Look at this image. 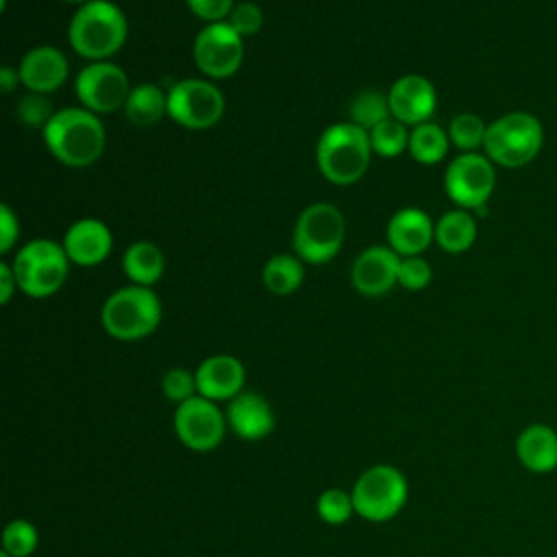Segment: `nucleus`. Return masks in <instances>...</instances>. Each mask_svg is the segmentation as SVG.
I'll use <instances>...</instances> for the list:
<instances>
[{
  "label": "nucleus",
  "instance_id": "f257e3e1",
  "mask_svg": "<svg viewBox=\"0 0 557 557\" xmlns=\"http://www.w3.org/2000/svg\"><path fill=\"white\" fill-rule=\"evenodd\" d=\"M41 131L48 152L67 168H89L104 152L107 133L100 115L85 107L54 111Z\"/></svg>",
  "mask_w": 557,
  "mask_h": 557
},
{
  "label": "nucleus",
  "instance_id": "f03ea898",
  "mask_svg": "<svg viewBox=\"0 0 557 557\" xmlns=\"http://www.w3.org/2000/svg\"><path fill=\"white\" fill-rule=\"evenodd\" d=\"M126 35V15L111 0H91L78 7L67 24L72 50L87 61H109L122 50Z\"/></svg>",
  "mask_w": 557,
  "mask_h": 557
},
{
  "label": "nucleus",
  "instance_id": "7ed1b4c3",
  "mask_svg": "<svg viewBox=\"0 0 557 557\" xmlns=\"http://www.w3.org/2000/svg\"><path fill=\"white\" fill-rule=\"evenodd\" d=\"M368 131L352 122H335L326 126L315 146V161L320 174L333 185L357 183L372 159Z\"/></svg>",
  "mask_w": 557,
  "mask_h": 557
},
{
  "label": "nucleus",
  "instance_id": "20e7f679",
  "mask_svg": "<svg viewBox=\"0 0 557 557\" xmlns=\"http://www.w3.org/2000/svg\"><path fill=\"white\" fill-rule=\"evenodd\" d=\"M100 324L113 339L137 342L157 331L161 324V300L144 285L115 289L100 309Z\"/></svg>",
  "mask_w": 557,
  "mask_h": 557
},
{
  "label": "nucleus",
  "instance_id": "39448f33",
  "mask_svg": "<svg viewBox=\"0 0 557 557\" xmlns=\"http://www.w3.org/2000/svg\"><path fill=\"white\" fill-rule=\"evenodd\" d=\"M544 146L542 122L527 111H509L487 124L483 150L500 168L518 170L531 163Z\"/></svg>",
  "mask_w": 557,
  "mask_h": 557
},
{
  "label": "nucleus",
  "instance_id": "423d86ee",
  "mask_svg": "<svg viewBox=\"0 0 557 557\" xmlns=\"http://www.w3.org/2000/svg\"><path fill=\"white\" fill-rule=\"evenodd\" d=\"M11 268L22 294L30 298H48L65 285L70 259L61 244L39 237L15 252Z\"/></svg>",
  "mask_w": 557,
  "mask_h": 557
},
{
  "label": "nucleus",
  "instance_id": "0eeeda50",
  "mask_svg": "<svg viewBox=\"0 0 557 557\" xmlns=\"http://www.w3.org/2000/svg\"><path fill=\"white\" fill-rule=\"evenodd\" d=\"M346 237L344 213L331 202H313L300 211L292 233V248L305 263H326L342 250Z\"/></svg>",
  "mask_w": 557,
  "mask_h": 557
},
{
  "label": "nucleus",
  "instance_id": "6e6552de",
  "mask_svg": "<svg viewBox=\"0 0 557 557\" xmlns=\"http://www.w3.org/2000/svg\"><path fill=\"white\" fill-rule=\"evenodd\" d=\"M350 496L357 516L368 522H387L405 507L409 485L396 466L376 463L357 476Z\"/></svg>",
  "mask_w": 557,
  "mask_h": 557
},
{
  "label": "nucleus",
  "instance_id": "1a4fd4ad",
  "mask_svg": "<svg viewBox=\"0 0 557 557\" xmlns=\"http://www.w3.org/2000/svg\"><path fill=\"white\" fill-rule=\"evenodd\" d=\"M224 107L222 91L207 78H181L168 89V117L189 131L215 126Z\"/></svg>",
  "mask_w": 557,
  "mask_h": 557
},
{
  "label": "nucleus",
  "instance_id": "9d476101",
  "mask_svg": "<svg viewBox=\"0 0 557 557\" xmlns=\"http://www.w3.org/2000/svg\"><path fill=\"white\" fill-rule=\"evenodd\" d=\"M496 185L494 163L479 152H459L444 172L446 196L466 211L483 209Z\"/></svg>",
  "mask_w": 557,
  "mask_h": 557
},
{
  "label": "nucleus",
  "instance_id": "9b49d317",
  "mask_svg": "<svg viewBox=\"0 0 557 557\" xmlns=\"http://www.w3.org/2000/svg\"><path fill=\"white\" fill-rule=\"evenodd\" d=\"M131 89L133 87L126 72L111 61H89L74 81V91L81 107L96 115L124 109Z\"/></svg>",
  "mask_w": 557,
  "mask_h": 557
},
{
  "label": "nucleus",
  "instance_id": "f8f14e48",
  "mask_svg": "<svg viewBox=\"0 0 557 557\" xmlns=\"http://www.w3.org/2000/svg\"><path fill=\"white\" fill-rule=\"evenodd\" d=\"M174 433L178 442L194 453H209L218 448L226 433V413L218 403L194 396L174 409Z\"/></svg>",
  "mask_w": 557,
  "mask_h": 557
},
{
  "label": "nucleus",
  "instance_id": "ddd939ff",
  "mask_svg": "<svg viewBox=\"0 0 557 557\" xmlns=\"http://www.w3.org/2000/svg\"><path fill=\"white\" fill-rule=\"evenodd\" d=\"M191 54L196 67L207 78H228L244 63V37L237 35L228 22L207 24L196 33Z\"/></svg>",
  "mask_w": 557,
  "mask_h": 557
},
{
  "label": "nucleus",
  "instance_id": "4468645a",
  "mask_svg": "<svg viewBox=\"0 0 557 557\" xmlns=\"http://www.w3.org/2000/svg\"><path fill=\"white\" fill-rule=\"evenodd\" d=\"M387 100L392 117L411 128L429 122L437 107L435 87L422 74H405L396 78L387 91Z\"/></svg>",
  "mask_w": 557,
  "mask_h": 557
},
{
  "label": "nucleus",
  "instance_id": "2eb2a0df",
  "mask_svg": "<svg viewBox=\"0 0 557 557\" xmlns=\"http://www.w3.org/2000/svg\"><path fill=\"white\" fill-rule=\"evenodd\" d=\"M398 265L400 257L389 246H370L352 261V287L361 296H383L398 283Z\"/></svg>",
  "mask_w": 557,
  "mask_h": 557
},
{
  "label": "nucleus",
  "instance_id": "dca6fc26",
  "mask_svg": "<svg viewBox=\"0 0 557 557\" xmlns=\"http://www.w3.org/2000/svg\"><path fill=\"white\" fill-rule=\"evenodd\" d=\"M70 263L91 268L102 263L113 248L111 228L98 218H81L67 226L61 242Z\"/></svg>",
  "mask_w": 557,
  "mask_h": 557
},
{
  "label": "nucleus",
  "instance_id": "f3484780",
  "mask_svg": "<svg viewBox=\"0 0 557 557\" xmlns=\"http://www.w3.org/2000/svg\"><path fill=\"white\" fill-rule=\"evenodd\" d=\"M17 72H20L22 85L30 94H44L46 96L50 91H57L65 83L67 72H70V63H67L65 54L59 48L41 44V46L30 48L22 57V61L17 65Z\"/></svg>",
  "mask_w": 557,
  "mask_h": 557
},
{
  "label": "nucleus",
  "instance_id": "a211bd4d",
  "mask_svg": "<svg viewBox=\"0 0 557 557\" xmlns=\"http://www.w3.org/2000/svg\"><path fill=\"white\" fill-rule=\"evenodd\" d=\"M198 396H205L213 403L233 400L244 392L246 368L233 355H211L196 368Z\"/></svg>",
  "mask_w": 557,
  "mask_h": 557
},
{
  "label": "nucleus",
  "instance_id": "6ab92c4d",
  "mask_svg": "<svg viewBox=\"0 0 557 557\" xmlns=\"http://www.w3.org/2000/svg\"><path fill=\"white\" fill-rule=\"evenodd\" d=\"M226 424L228 429L246 442H259L268 437L274 426L276 418L270 403L257 392H242L233 400L226 403Z\"/></svg>",
  "mask_w": 557,
  "mask_h": 557
},
{
  "label": "nucleus",
  "instance_id": "aec40b11",
  "mask_svg": "<svg viewBox=\"0 0 557 557\" xmlns=\"http://www.w3.org/2000/svg\"><path fill=\"white\" fill-rule=\"evenodd\" d=\"M435 242V224L418 207L398 209L387 222V246L398 257H416Z\"/></svg>",
  "mask_w": 557,
  "mask_h": 557
},
{
  "label": "nucleus",
  "instance_id": "412c9836",
  "mask_svg": "<svg viewBox=\"0 0 557 557\" xmlns=\"http://www.w3.org/2000/svg\"><path fill=\"white\" fill-rule=\"evenodd\" d=\"M516 457L533 474L557 468V431L544 422L529 424L516 437Z\"/></svg>",
  "mask_w": 557,
  "mask_h": 557
},
{
  "label": "nucleus",
  "instance_id": "4be33fe9",
  "mask_svg": "<svg viewBox=\"0 0 557 557\" xmlns=\"http://www.w3.org/2000/svg\"><path fill=\"white\" fill-rule=\"evenodd\" d=\"M126 120L137 128H148L168 115V91L152 83H139L124 102Z\"/></svg>",
  "mask_w": 557,
  "mask_h": 557
},
{
  "label": "nucleus",
  "instance_id": "5701e85b",
  "mask_svg": "<svg viewBox=\"0 0 557 557\" xmlns=\"http://www.w3.org/2000/svg\"><path fill=\"white\" fill-rule=\"evenodd\" d=\"M122 270L133 285L150 287L154 285L165 270V257L161 248L152 242H133L122 257Z\"/></svg>",
  "mask_w": 557,
  "mask_h": 557
},
{
  "label": "nucleus",
  "instance_id": "b1692460",
  "mask_svg": "<svg viewBox=\"0 0 557 557\" xmlns=\"http://www.w3.org/2000/svg\"><path fill=\"white\" fill-rule=\"evenodd\" d=\"M476 239V220L466 209L446 211L435 222V244L450 255L466 252Z\"/></svg>",
  "mask_w": 557,
  "mask_h": 557
},
{
  "label": "nucleus",
  "instance_id": "393cba45",
  "mask_svg": "<svg viewBox=\"0 0 557 557\" xmlns=\"http://www.w3.org/2000/svg\"><path fill=\"white\" fill-rule=\"evenodd\" d=\"M305 261L298 255H289V252H278L272 255L263 270H261V281L263 287L270 294L276 296H289L294 294L302 281H305Z\"/></svg>",
  "mask_w": 557,
  "mask_h": 557
},
{
  "label": "nucleus",
  "instance_id": "a878e982",
  "mask_svg": "<svg viewBox=\"0 0 557 557\" xmlns=\"http://www.w3.org/2000/svg\"><path fill=\"white\" fill-rule=\"evenodd\" d=\"M450 139L448 131H444L435 122H422L409 131V154L422 165L440 163L448 152Z\"/></svg>",
  "mask_w": 557,
  "mask_h": 557
},
{
  "label": "nucleus",
  "instance_id": "bb28decb",
  "mask_svg": "<svg viewBox=\"0 0 557 557\" xmlns=\"http://www.w3.org/2000/svg\"><path fill=\"white\" fill-rule=\"evenodd\" d=\"M348 113H350L348 122H352L359 128L370 133L374 126H379L381 122L392 117L387 94H383L379 89H363L352 98Z\"/></svg>",
  "mask_w": 557,
  "mask_h": 557
},
{
  "label": "nucleus",
  "instance_id": "cd10ccee",
  "mask_svg": "<svg viewBox=\"0 0 557 557\" xmlns=\"http://www.w3.org/2000/svg\"><path fill=\"white\" fill-rule=\"evenodd\" d=\"M448 139L459 152H476L483 148L487 124L476 113H459L448 124Z\"/></svg>",
  "mask_w": 557,
  "mask_h": 557
},
{
  "label": "nucleus",
  "instance_id": "c85d7f7f",
  "mask_svg": "<svg viewBox=\"0 0 557 557\" xmlns=\"http://www.w3.org/2000/svg\"><path fill=\"white\" fill-rule=\"evenodd\" d=\"M368 135H370L372 152L379 157H385V159L398 157L409 146V131L396 117H387L385 122L374 126Z\"/></svg>",
  "mask_w": 557,
  "mask_h": 557
},
{
  "label": "nucleus",
  "instance_id": "c756f323",
  "mask_svg": "<svg viewBox=\"0 0 557 557\" xmlns=\"http://www.w3.org/2000/svg\"><path fill=\"white\" fill-rule=\"evenodd\" d=\"M39 544L35 524L24 518L11 520L2 531V553L11 557H30Z\"/></svg>",
  "mask_w": 557,
  "mask_h": 557
},
{
  "label": "nucleus",
  "instance_id": "7c9ffc66",
  "mask_svg": "<svg viewBox=\"0 0 557 557\" xmlns=\"http://www.w3.org/2000/svg\"><path fill=\"white\" fill-rule=\"evenodd\" d=\"M318 516L322 522L326 524H344L348 522V518L355 513V505H352V496L350 492L342 490V487H329L318 496L315 503Z\"/></svg>",
  "mask_w": 557,
  "mask_h": 557
},
{
  "label": "nucleus",
  "instance_id": "2f4dec72",
  "mask_svg": "<svg viewBox=\"0 0 557 557\" xmlns=\"http://www.w3.org/2000/svg\"><path fill=\"white\" fill-rule=\"evenodd\" d=\"M161 392L174 405L198 396L196 372H189L187 368H170L161 379Z\"/></svg>",
  "mask_w": 557,
  "mask_h": 557
},
{
  "label": "nucleus",
  "instance_id": "473e14b6",
  "mask_svg": "<svg viewBox=\"0 0 557 557\" xmlns=\"http://www.w3.org/2000/svg\"><path fill=\"white\" fill-rule=\"evenodd\" d=\"M433 278V270L426 259L420 255L416 257H400L398 265V285L405 287L407 292H420L424 289Z\"/></svg>",
  "mask_w": 557,
  "mask_h": 557
},
{
  "label": "nucleus",
  "instance_id": "72a5a7b5",
  "mask_svg": "<svg viewBox=\"0 0 557 557\" xmlns=\"http://www.w3.org/2000/svg\"><path fill=\"white\" fill-rule=\"evenodd\" d=\"M228 26L242 35V37H250L257 35L263 26V11L257 2L252 0H244V2H235L231 15H228Z\"/></svg>",
  "mask_w": 557,
  "mask_h": 557
},
{
  "label": "nucleus",
  "instance_id": "f704fd0d",
  "mask_svg": "<svg viewBox=\"0 0 557 557\" xmlns=\"http://www.w3.org/2000/svg\"><path fill=\"white\" fill-rule=\"evenodd\" d=\"M52 115H54V111L44 94H26L17 102V117L28 126L41 124V128H44Z\"/></svg>",
  "mask_w": 557,
  "mask_h": 557
},
{
  "label": "nucleus",
  "instance_id": "c9c22d12",
  "mask_svg": "<svg viewBox=\"0 0 557 557\" xmlns=\"http://www.w3.org/2000/svg\"><path fill=\"white\" fill-rule=\"evenodd\" d=\"M189 13H194L198 20L207 22V24H215V22H226L235 0H185Z\"/></svg>",
  "mask_w": 557,
  "mask_h": 557
},
{
  "label": "nucleus",
  "instance_id": "e433bc0d",
  "mask_svg": "<svg viewBox=\"0 0 557 557\" xmlns=\"http://www.w3.org/2000/svg\"><path fill=\"white\" fill-rule=\"evenodd\" d=\"M20 237V220L9 205H0V252H9Z\"/></svg>",
  "mask_w": 557,
  "mask_h": 557
},
{
  "label": "nucleus",
  "instance_id": "4c0bfd02",
  "mask_svg": "<svg viewBox=\"0 0 557 557\" xmlns=\"http://www.w3.org/2000/svg\"><path fill=\"white\" fill-rule=\"evenodd\" d=\"M15 292H17V281H15L13 268L9 263H0V302L7 305Z\"/></svg>",
  "mask_w": 557,
  "mask_h": 557
},
{
  "label": "nucleus",
  "instance_id": "58836bf2",
  "mask_svg": "<svg viewBox=\"0 0 557 557\" xmlns=\"http://www.w3.org/2000/svg\"><path fill=\"white\" fill-rule=\"evenodd\" d=\"M17 85H22L20 72L13 70L11 65H4V67L0 70V89H2V94H11Z\"/></svg>",
  "mask_w": 557,
  "mask_h": 557
},
{
  "label": "nucleus",
  "instance_id": "ea45409f",
  "mask_svg": "<svg viewBox=\"0 0 557 557\" xmlns=\"http://www.w3.org/2000/svg\"><path fill=\"white\" fill-rule=\"evenodd\" d=\"M63 2H65V4H72V7H76V9H78V7H83V4H87V2H91V0H63Z\"/></svg>",
  "mask_w": 557,
  "mask_h": 557
},
{
  "label": "nucleus",
  "instance_id": "a19ab883",
  "mask_svg": "<svg viewBox=\"0 0 557 557\" xmlns=\"http://www.w3.org/2000/svg\"><path fill=\"white\" fill-rule=\"evenodd\" d=\"M0 557H11V555H7V553H0Z\"/></svg>",
  "mask_w": 557,
  "mask_h": 557
},
{
  "label": "nucleus",
  "instance_id": "79ce46f5",
  "mask_svg": "<svg viewBox=\"0 0 557 557\" xmlns=\"http://www.w3.org/2000/svg\"><path fill=\"white\" fill-rule=\"evenodd\" d=\"M550 557H557V555H550Z\"/></svg>",
  "mask_w": 557,
  "mask_h": 557
}]
</instances>
